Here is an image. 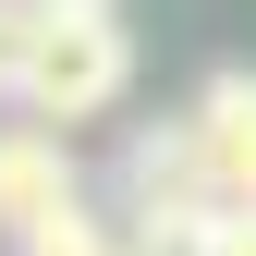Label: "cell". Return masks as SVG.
Returning <instances> with one entry per match:
<instances>
[{
	"label": "cell",
	"instance_id": "1",
	"mask_svg": "<svg viewBox=\"0 0 256 256\" xmlns=\"http://www.w3.org/2000/svg\"><path fill=\"white\" fill-rule=\"evenodd\" d=\"M122 86H134V37H122V12H37V49H24V98L37 122H98L122 110Z\"/></svg>",
	"mask_w": 256,
	"mask_h": 256
},
{
	"label": "cell",
	"instance_id": "2",
	"mask_svg": "<svg viewBox=\"0 0 256 256\" xmlns=\"http://www.w3.org/2000/svg\"><path fill=\"white\" fill-rule=\"evenodd\" d=\"M196 146H208V183L220 208H256V61H220V74L196 86Z\"/></svg>",
	"mask_w": 256,
	"mask_h": 256
},
{
	"label": "cell",
	"instance_id": "3",
	"mask_svg": "<svg viewBox=\"0 0 256 256\" xmlns=\"http://www.w3.org/2000/svg\"><path fill=\"white\" fill-rule=\"evenodd\" d=\"M86 196V171H74V146H61V122H0V232H37L49 208H74Z\"/></svg>",
	"mask_w": 256,
	"mask_h": 256
},
{
	"label": "cell",
	"instance_id": "4",
	"mask_svg": "<svg viewBox=\"0 0 256 256\" xmlns=\"http://www.w3.org/2000/svg\"><path fill=\"white\" fill-rule=\"evenodd\" d=\"M158 208H220L196 122H146V134L122 146V220H158Z\"/></svg>",
	"mask_w": 256,
	"mask_h": 256
},
{
	"label": "cell",
	"instance_id": "5",
	"mask_svg": "<svg viewBox=\"0 0 256 256\" xmlns=\"http://www.w3.org/2000/svg\"><path fill=\"white\" fill-rule=\"evenodd\" d=\"M110 244H122V220H98L86 196H74V208H49L37 232H12V256H110Z\"/></svg>",
	"mask_w": 256,
	"mask_h": 256
},
{
	"label": "cell",
	"instance_id": "6",
	"mask_svg": "<svg viewBox=\"0 0 256 256\" xmlns=\"http://www.w3.org/2000/svg\"><path fill=\"white\" fill-rule=\"evenodd\" d=\"M24 49H37V0H0V98H24Z\"/></svg>",
	"mask_w": 256,
	"mask_h": 256
},
{
	"label": "cell",
	"instance_id": "7",
	"mask_svg": "<svg viewBox=\"0 0 256 256\" xmlns=\"http://www.w3.org/2000/svg\"><path fill=\"white\" fill-rule=\"evenodd\" d=\"M220 256H256V208H232V220H220Z\"/></svg>",
	"mask_w": 256,
	"mask_h": 256
},
{
	"label": "cell",
	"instance_id": "8",
	"mask_svg": "<svg viewBox=\"0 0 256 256\" xmlns=\"http://www.w3.org/2000/svg\"><path fill=\"white\" fill-rule=\"evenodd\" d=\"M37 12H122V0H37Z\"/></svg>",
	"mask_w": 256,
	"mask_h": 256
},
{
	"label": "cell",
	"instance_id": "9",
	"mask_svg": "<svg viewBox=\"0 0 256 256\" xmlns=\"http://www.w3.org/2000/svg\"><path fill=\"white\" fill-rule=\"evenodd\" d=\"M110 256H134V244H110Z\"/></svg>",
	"mask_w": 256,
	"mask_h": 256
}]
</instances>
